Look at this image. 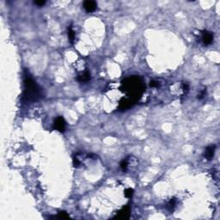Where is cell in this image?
<instances>
[{
    "mask_svg": "<svg viewBox=\"0 0 220 220\" xmlns=\"http://www.w3.org/2000/svg\"><path fill=\"white\" fill-rule=\"evenodd\" d=\"M124 91L129 96L130 99L137 101L141 96L144 90V85L141 79L138 77H128L122 82Z\"/></svg>",
    "mask_w": 220,
    "mask_h": 220,
    "instance_id": "1",
    "label": "cell"
},
{
    "mask_svg": "<svg viewBox=\"0 0 220 220\" xmlns=\"http://www.w3.org/2000/svg\"><path fill=\"white\" fill-rule=\"evenodd\" d=\"M24 98L28 101H35L41 98L40 88L28 75L24 79Z\"/></svg>",
    "mask_w": 220,
    "mask_h": 220,
    "instance_id": "2",
    "label": "cell"
},
{
    "mask_svg": "<svg viewBox=\"0 0 220 220\" xmlns=\"http://www.w3.org/2000/svg\"><path fill=\"white\" fill-rule=\"evenodd\" d=\"M54 127L60 133H64L65 130V120L62 116H58L54 120Z\"/></svg>",
    "mask_w": 220,
    "mask_h": 220,
    "instance_id": "3",
    "label": "cell"
},
{
    "mask_svg": "<svg viewBox=\"0 0 220 220\" xmlns=\"http://www.w3.org/2000/svg\"><path fill=\"white\" fill-rule=\"evenodd\" d=\"M130 216V207L128 206H124V207L120 210L118 213V215H116L115 218L118 219H127Z\"/></svg>",
    "mask_w": 220,
    "mask_h": 220,
    "instance_id": "4",
    "label": "cell"
},
{
    "mask_svg": "<svg viewBox=\"0 0 220 220\" xmlns=\"http://www.w3.org/2000/svg\"><path fill=\"white\" fill-rule=\"evenodd\" d=\"M84 9L86 11V12H93L96 9L97 4L95 1H90V0H87V1L84 2Z\"/></svg>",
    "mask_w": 220,
    "mask_h": 220,
    "instance_id": "5",
    "label": "cell"
},
{
    "mask_svg": "<svg viewBox=\"0 0 220 220\" xmlns=\"http://www.w3.org/2000/svg\"><path fill=\"white\" fill-rule=\"evenodd\" d=\"M134 103H135V101L130 99V98L123 99L122 101H120V108L122 110L127 109V108H130L131 107H133Z\"/></svg>",
    "mask_w": 220,
    "mask_h": 220,
    "instance_id": "6",
    "label": "cell"
},
{
    "mask_svg": "<svg viewBox=\"0 0 220 220\" xmlns=\"http://www.w3.org/2000/svg\"><path fill=\"white\" fill-rule=\"evenodd\" d=\"M202 41H203V43H204L206 46H208L210 44H212V41H213L212 34L211 32L204 31L203 32V35H202Z\"/></svg>",
    "mask_w": 220,
    "mask_h": 220,
    "instance_id": "7",
    "label": "cell"
},
{
    "mask_svg": "<svg viewBox=\"0 0 220 220\" xmlns=\"http://www.w3.org/2000/svg\"><path fill=\"white\" fill-rule=\"evenodd\" d=\"M215 145H210L208 146L207 148L205 150V154H204V156L206 159H208V160H211L213 156H214V152H215Z\"/></svg>",
    "mask_w": 220,
    "mask_h": 220,
    "instance_id": "8",
    "label": "cell"
},
{
    "mask_svg": "<svg viewBox=\"0 0 220 220\" xmlns=\"http://www.w3.org/2000/svg\"><path fill=\"white\" fill-rule=\"evenodd\" d=\"M90 79V72H88V71H85L84 73L80 75V76H78V77H77V80L81 82V83H83V82H88Z\"/></svg>",
    "mask_w": 220,
    "mask_h": 220,
    "instance_id": "9",
    "label": "cell"
},
{
    "mask_svg": "<svg viewBox=\"0 0 220 220\" xmlns=\"http://www.w3.org/2000/svg\"><path fill=\"white\" fill-rule=\"evenodd\" d=\"M68 38L71 43H73L74 39H75V33L73 31V29L71 28V27L68 28Z\"/></svg>",
    "mask_w": 220,
    "mask_h": 220,
    "instance_id": "10",
    "label": "cell"
},
{
    "mask_svg": "<svg viewBox=\"0 0 220 220\" xmlns=\"http://www.w3.org/2000/svg\"><path fill=\"white\" fill-rule=\"evenodd\" d=\"M133 194V188H127L125 190V196L126 198H131Z\"/></svg>",
    "mask_w": 220,
    "mask_h": 220,
    "instance_id": "11",
    "label": "cell"
},
{
    "mask_svg": "<svg viewBox=\"0 0 220 220\" xmlns=\"http://www.w3.org/2000/svg\"><path fill=\"white\" fill-rule=\"evenodd\" d=\"M58 218H70V216H69L68 213H66L65 212H58Z\"/></svg>",
    "mask_w": 220,
    "mask_h": 220,
    "instance_id": "12",
    "label": "cell"
},
{
    "mask_svg": "<svg viewBox=\"0 0 220 220\" xmlns=\"http://www.w3.org/2000/svg\"><path fill=\"white\" fill-rule=\"evenodd\" d=\"M175 199H170V201H169V205H168V206H169V208L170 211H172V210H173L174 208H175Z\"/></svg>",
    "mask_w": 220,
    "mask_h": 220,
    "instance_id": "13",
    "label": "cell"
},
{
    "mask_svg": "<svg viewBox=\"0 0 220 220\" xmlns=\"http://www.w3.org/2000/svg\"><path fill=\"white\" fill-rule=\"evenodd\" d=\"M120 168L123 171H126V170L127 169V162L126 160H124L120 163Z\"/></svg>",
    "mask_w": 220,
    "mask_h": 220,
    "instance_id": "14",
    "label": "cell"
},
{
    "mask_svg": "<svg viewBox=\"0 0 220 220\" xmlns=\"http://www.w3.org/2000/svg\"><path fill=\"white\" fill-rule=\"evenodd\" d=\"M34 4H36V5H38V6H42V5H44L46 4V2L44 1V0H38V1H35Z\"/></svg>",
    "mask_w": 220,
    "mask_h": 220,
    "instance_id": "15",
    "label": "cell"
},
{
    "mask_svg": "<svg viewBox=\"0 0 220 220\" xmlns=\"http://www.w3.org/2000/svg\"><path fill=\"white\" fill-rule=\"evenodd\" d=\"M150 85L151 87H158L159 86V83H158V82H157V81H150Z\"/></svg>",
    "mask_w": 220,
    "mask_h": 220,
    "instance_id": "16",
    "label": "cell"
},
{
    "mask_svg": "<svg viewBox=\"0 0 220 220\" xmlns=\"http://www.w3.org/2000/svg\"><path fill=\"white\" fill-rule=\"evenodd\" d=\"M73 164H74L75 167H77L80 164L79 161H78V159L77 158V157H74V158H73Z\"/></svg>",
    "mask_w": 220,
    "mask_h": 220,
    "instance_id": "17",
    "label": "cell"
},
{
    "mask_svg": "<svg viewBox=\"0 0 220 220\" xmlns=\"http://www.w3.org/2000/svg\"><path fill=\"white\" fill-rule=\"evenodd\" d=\"M205 95H206V90L202 91V92L200 93V94L199 95V96H198V98H199V99H202V98H204Z\"/></svg>",
    "mask_w": 220,
    "mask_h": 220,
    "instance_id": "18",
    "label": "cell"
},
{
    "mask_svg": "<svg viewBox=\"0 0 220 220\" xmlns=\"http://www.w3.org/2000/svg\"><path fill=\"white\" fill-rule=\"evenodd\" d=\"M182 87H183V90H184V91H188V90L189 86H188V84H183Z\"/></svg>",
    "mask_w": 220,
    "mask_h": 220,
    "instance_id": "19",
    "label": "cell"
}]
</instances>
